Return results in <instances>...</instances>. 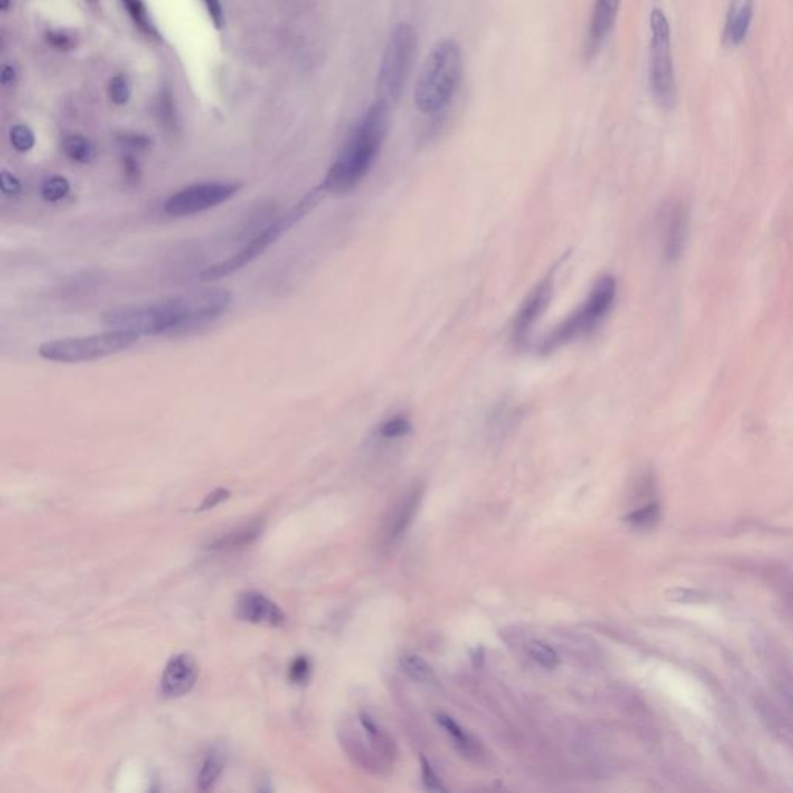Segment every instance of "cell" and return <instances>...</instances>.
I'll return each instance as SVG.
<instances>
[{"label":"cell","instance_id":"31","mask_svg":"<svg viewBox=\"0 0 793 793\" xmlns=\"http://www.w3.org/2000/svg\"><path fill=\"white\" fill-rule=\"evenodd\" d=\"M666 599L673 601H682V603H701L705 601L707 597L697 590H690V589H669L666 592Z\"/></svg>","mask_w":793,"mask_h":793},{"label":"cell","instance_id":"23","mask_svg":"<svg viewBox=\"0 0 793 793\" xmlns=\"http://www.w3.org/2000/svg\"><path fill=\"white\" fill-rule=\"evenodd\" d=\"M69 193H71V184L67 178L61 177V175L47 178L41 186V195L49 203L61 202L69 195Z\"/></svg>","mask_w":793,"mask_h":793},{"label":"cell","instance_id":"38","mask_svg":"<svg viewBox=\"0 0 793 793\" xmlns=\"http://www.w3.org/2000/svg\"><path fill=\"white\" fill-rule=\"evenodd\" d=\"M471 660H473L476 668L482 666V664H484V649H482V647H475V651H471Z\"/></svg>","mask_w":793,"mask_h":793},{"label":"cell","instance_id":"32","mask_svg":"<svg viewBox=\"0 0 793 793\" xmlns=\"http://www.w3.org/2000/svg\"><path fill=\"white\" fill-rule=\"evenodd\" d=\"M0 189H2V194L6 195V197H16V195L21 194L22 184L17 180L16 175H13L8 171H2V174H0Z\"/></svg>","mask_w":793,"mask_h":793},{"label":"cell","instance_id":"36","mask_svg":"<svg viewBox=\"0 0 793 793\" xmlns=\"http://www.w3.org/2000/svg\"><path fill=\"white\" fill-rule=\"evenodd\" d=\"M125 171L126 177L129 178L130 182L138 180V166H137V163L134 160H127L126 162Z\"/></svg>","mask_w":793,"mask_h":793},{"label":"cell","instance_id":"8","mask_svg":"<svg viewBox=\"0 0 793 793\" xmlns=\"http://www.w3.org/2000/svg\"><path fill=\"white\" fill-rule=\"evenodd\" d=\"M140 335L129 330H109L103 334L89 336H71L61 340L47 341L39 345V355L43 360L62 364L97 362L108 356L117 355L137 345Z\"/></svg>","mask_w":793,"mask_h":793},{"label":"cell","instance_id":"14","mask_svg":"<svg viewBox=\"0 0 793 793\" xmlns=\"http://www.w3.org/2000/svg\"><path fill=\"white\" fill-rule=\"evenodd\" d=\"M620 6L621 0H595L584 47L588 60L594 58L609 39L610 33L616 28Z\"/></svg>","mask_w":793,"mask_h":793},{"label":"cell","instance_id":"6","mask_svg":"<svg viewBox=\"0 0 793 793\" xmlns=\"http://www.w3.org/2000/svg\"><path fill=\"white\" fill-rule=\"evenodd\" d=\"M649 65L647 84L653 101L662 110H673L677 104V81H675L671 25L662 8H654L649 16Z\"/></svg>","mask_w":793,"mask_h":793},{"label":"cell","instance_id":"26","mask_svg":"<svg viewBox=\"0 0 793 793\" xmlns=\"http://www.w3.org/2000/svg\"><path fill=\"white\" fill-rule=\"evenodd\" d=\"M123 4H125L126 10L129 13L130 17L134 19L137 25L143 30V32L149 33V34H154L156 33V28L152 25L151 19H149V14H147L146 6L143 4V0H123Z\"/></svg>","mask_w":793,"mask_h":793},{"label":"cell","instance_id":"25","mask_svg":"<svg viewBox=\"0 0 793 793\" xmlns=\"http://www.w3.org/2000/svg\"><path fill=\"white\" fill-rule=\"evenodd\" d=\"M411 430H412V425L408 420V417L395 416L392 419H389V420L383 421L378 427V434L383 439H400L408 436Z\"/></svg>","mask_w":793,"mask_h":793},{"label":"cell","instance_id":"34","mask_svg":"<svg viewBox=\"0 0 793 793\" xmlns=\"http://www.w3.org/2000/svg\"><path fill=\"white\" fill-rule=\"evenodd\" d=\"M206 11L210 14L211 21L214 22L217 28L223 25V11H222L221 0H203Z\"/></svg>","mask_w":793,"mask_h":793},{"label":"cell","instance_id":"9","mask_svg":"<svg viewBox=\"0 0 793 793\" xmlns=\"http://www.w3.org/2000/svg\"><path fill=\"white\" fill-rule=\"evenodd\" d=\"M241 184L205 182L180 189L165 202L167 216L189 217L212 210L238 194Z\"/></svg>","mask_w":793,"mask_h":793},{"label":"cell","instance_id":"39","mask_svg":"<svg viewBox=\"0 0 793 793\" xmlns=\"http://www.w3.org/2000/svg\"><path fill=\"white\" fill-rule=\"evenodd\" d=\"M8 6H10V0H0V8H2V10H8Z\"/></svg>","mask_w":793,"mask_h":793},{"label":"cell","instance_id":"2","mask_svg":"<svg viewBox=\"0 0 793 793\" xmlns=\"http://www.w3.org/2000/svg\"><path fill=\"white\" fill-rule=\"evenodd\" d=\"M391 112L378 101L367 109L324 178L321 186L327 194H347L362 184L388 137Z\"/></svg>","mask_w":793,"mask_h":793},{"label":"cell","instance_id":"21","mask_svg":"<svg viewBox=\"0 0 793 793\" xmlns=\"http://www.w3.org/2000/svg\"><path fill=\"white\" fill-rule=\"evenodd\" d=\"M400 668L417 682H430L434 677L431 666L416 654H403L400 657Z\"/></svg>","mask_w":793,"mask_h":793},{"label":"cell","instance_id":"27","mask_svg":"<svg viewBox=\"0 0 793 793\" xmlns=\"http://www.w3.org/2000/svg\"><path fill=\"white\" fill-rule=\"evenodd\" d=\"M312 677V662L306 656L295 658L288 666V680L293 685H306Z\"/></svg>","mask_w":793,"mask_h":793},{"label":"cell","instance_id":"1","mask_svg":"<svg viewBox=\"0 0 793 793\" xmlns=\"http://www.w3.org/2000/svg\"><path fill=\"white\" fill-rule=\"evenodd\" d=\"M227 290H205L184 297H167L158 303L110 308L103 315L104 326L140 335H174L203 327L219 318L231 306Z\"/></svg>","mask_w":793,"mask_h":793},{"label":"cell","instance_id":"18","mask_svg":"<svg viewBox=\"0 0 793 793\" xmlns=\"http://www.w3.org/2000/svg\"><path fill=\"white\" fill-rule=\"evenodd\" d=\"M225 761H227V756L217 747L211 749L206 753L205 760L200 766L199 775H197V788L199 790L206 792V790L212 788L225 769Z\"/></svg>","mask_w":793,"mask_h":793},{"label":"cell","instance_id":"13","mask_svg":"<svg viewBox=\"0 0 793 793\" xmlns=\"http://www.w3.org/2000/svg\"><path fill=\"white\" fill-rule=\"evenodd\" d=\"M690 236V210L685 203L675 202L665 216L664 258L668 264H675L685 251Z\"/></svg>","mask_w":793,"mask_h":793},{"label":"cell","instance_id":"22","mask_svg":"<svg viewBox=\"0 0 793 793\" xmlns=\"http://www.w3.org/2000/svg\"><path fill=\"white\" fill-rule=\"evenodd\" d=\"M660 516V507L658 504H647L645 507L637 508L634 512L625 516V523L629 524L636 529H649L654 524L657 523Z\"/></svg>","mask_w":793,"mask_h":793},{"label":"cell","instance_id":"24","mask_svg":"<svg viewBox=\"0 0 793 793\" xmlns=\"http://www.w3.org/2000/svg\"><path fill=\"white\" fill-rule=\"evenodd\" d=\"M529 654L536 664L541 665L545 669L556 668L560 664V657H558L555 649L545 643L538 642V640L530 643Z\"/></svg>","mask_w":793,"mask_h":793},{"label":"cell","instance_id":"17","mask_svg":"<svg viewBox=\"0 0 793 793\" xmlns=\"http://www.w3.org/2000/svg\"><path fill=\"white\" fill-rule=\"evenodd\" d=\"M421 495H423L421 488H414L403 499L401 505L399 507V512L395 513V518L392 521V525H391V530H389L391 540L400 538L401 534L405 533L411 524H412L417 510H419V505H420Z\"/></svg>","mask_w":793,"mask_h":793},{"label":"cell","instance_id":"35","mask_svg":"<svg viewBox=\"0 0 793 793\" xmlns=\"http://www.w3.org/2000/svg\"><path fill=\"white\" fill-rule=\"evenodd\" d=\"M49 42L53 43L58 49H69L71 47V38H67L62 33H50Z\"/></svg>","mask_w":793,"mask_h":793},{"label":"cell","instance_id":"3","mask_svg":"<svg viewBox=\"0 0 793 793\" xmlns=\"http://www.w3.org/2000/svg\"><path fill=\"white\" fill-rule=\"evenodd\" d=\"M464 50L454 39L439 41L421 65L414 87V104L421 114H439L447 109L464 78Z\"/></svg>","mask_w":793,"mask_h":793},{"label":"cell","instance_id":"33","mask_svg":"<svg viewBox=\"0 0 793 793\" xmlns=\"http://www.w3.org/2000/svg\"><path fill=\"white\" fill-rule=\"evenodd\" d=\"M230 496H231V493L227 488H216V490L211 491L210 495L203 499V502L200 504V507H197V512H205V510L217 507L222 502L227 501Z\"/></svg>","mask_w":793,"mask_h":793},{"label":"cell","instance_id":"10","mask_svg":"<svg viewBox=\"0 0 793 793\" xmlns=\"http://www.w3.org/2000/svg\"><path fill=\"white\" fill-rule=\"evenodd\" d=\"M556 269L549 271L541 282L534 286L533 290L525 297L521 304L518 314L515 315L512 324V340L516 345H523L529 341L530 334L533 332L536 323L543 318L545 310L551 304L555 288Z\"/></svg>","mask_w":793,"mask_h":793},{"label":"cell","instance_id":"28","mask_svg":"<svg viewBox=\"0 0 793 793\" xmlns=\"http://www.w3.org/2000/svg\"><path fill=\"white\" fill-rule=\"evenodd\" d=\"M10 141L16 151L28 152L32 151L34 143H36V138H34V134H33V130L28 126L17 125L14 127H11Z\"/></svg>","mask_w":793,"mask_h":793},{"label":"cell","instance_id":"16","mask_svg":"<svg viewBox=\"0 0 793 793\" xmlns=\"http://www.w3.org/2000/svg\"><path fill=\"white\" fill-rule=\"evenodd\" d=\"M262 532H264V523L254 521V523L245 524L238 529L230 530L227 533L219 534L205 545V549L214 552V553H232V552L242 551L245 547L253 544L254 541L262 534Z\"/></svg>","mask_w":793,"mask_h":793},{"label":"cell","instance_id":"29","mask_svg":"<svg viewBox=\"0 0 793 793\" xmlns=\"http://www.w3.org/2000/svg\"><path fill=\"white\" fill-rule=\"evenodd\" d=\"M109 98L115 104H126L130 98V86L125 76H115L109 82Z\"/></svg>","mask_w":793,"mask_h":793},{"label":"cell","instance_id":"11","mask_svg":"<svg viewBox=\"0 0 793 793\" xmlns=\"http://www.w3.org/2000/svg\"><path fill=\"white\" fill-rule=\"evenodd\" d=\"M234 616L238 620L265 628H282L287 623L286 612L273 599L258 590H247L239 595L234 605Z\"/></svg>","mask_w":793,"mask_h":793},{"label":"cell","instance_id":"7","mask_svg":"<svg viewBox=\"0 0 793 793\" xmlns=\"http://www.w3.org/2000/svg\"><path fill=\"white\" fill-rule=\"evenodd\" d=\"M324 195L326 194L319 188L308 193L297 205H295L293 210L287 212L286 216L281 217L275 223H271L270 227L265 228L264 231L256 234L251 241L243 245L242 249L239 250L238 253H234L228 260L211 265L206 270L202 271L200 279L203 282L217 281V279L227 278L236 271L242 270L245 265L251 264L254 260H258L265 250L271 247L297 222L307 216L308 212L323 200Z\"/></svg>","mask_w":793,"mask_h":793},{"label":"cell","instance_id":"12","mask_svg":"<svg viewBox=\"0 0 793 793\" xmlns=\"http://www.w3.org/2000/svg\"><path fill=\"white\" fill-rule=\"evenodd\" d=\"M199 677V668L189 654H175L169 658L160 679V693L165 699H178L193 691Z\"/></svg>","mask_w":793,"mask_h":793},{"label":"cell","instance_id":"30","mask_svg":"<svg viewBox=\"0 0 793 793\" xmlns=\"http://www.w3.org/2000/svg\"><path fill=\"white\" fill-rule=\"evenodd\" d=\"M421 764V779L425 784V788L430 792H447V788L443 786L442 779L438 777V773L434 772L431 764L425 756H420Z\"/></svg>","mask_w":793,"mask_h":793},{"label":"cell","instance_id":"5","mask_svg":"<svg viewBox=\"0 0 793 793\" xmlns=\"http://www.w3.org/2000/svg\"><path fill=\"white\" fill-rule=\"evenodd\" d=\"M617 297V281L614 276L605 275L595 282L592 290L580 307L575 308L564 321L558 324L541 343L540 352L549 355L562 345L581 338L597 329L614 307Z\"/></svg>","mask_w":793,"mask_h":793},{"label":"cell","instance_id":"19","mask_svg":"<svg viewBox=\"0 0 793 793\" xmlns=\"http://www.w3.org/2000/svg\"><path fill=\"white\" fill-rule=\"evenodd\" d=\"M436 721H438L439 725L447 732V734H448L451 741H453L454 745H456L464 755L476 756V753H477V745H476L475 740H473L470 734L467 733V732L460 727L459 723L456 722L451 716L440 713V714L436 716Z\"/></svg>","mask_w":793,"mask_h":793},{"label":"cell","instance_id":"37","mask_svg":"<svg viewBox=\"0 0 793 793\" xmlns=\"http://www.w3.org/2000/svg\"><path fill=\"white\" fill-rule=\"evenodd\" d=\"M2 84L4 86H10L11 82L14 81V78H16V73H14V69L10 67V65H5L4 67V71H2Z\"/></svg>","mask_w":793,"mask_h":793},{"label":"cell","instance_id":"20","mask_svg":"<svg viewBox=\"0 0 793 793\" xmlns=\"http://www.w3.org/2000/svg\"><path fill=\"white\" fill-rule=\"evenodd\" d=\"M62 151L71 162L92 163L97 158V147L93 146L92 141L87 140L81 136L65 137L62 141Z\"/></svg>","mask_w":793,"mask_h":793},{"label":"cell","instance_id":"15","mask_svg":"<svg viewBox=\"0 0 793 793\" xmlns=\"http://www.w3.org/2000/svg\"><path fill=\"white\" fill-rule=\"evenodd\" d=\"M755 17V0H730L723 24V43L729 49H738L751 33Z\"/></svg>","mask_w":793,"mask_h":793},{"label":"cell","instance_id":"4","mask_svg":"<svg viewBox=\"0 0 793 793\" xmlns=\"http://www.w3.org/2000/svg\"><path fill=\"white\" fill-rule=\"evenodd\" d=\"M419 49V38L410 22H400L389 34L377 76L378 103L392 109L399 104L410 81Z\"/></svg>","mask_w":793,"mask_h":793}]
</instances>
